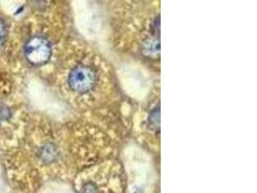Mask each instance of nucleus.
Wrapping results in <instances>:
<instances>
[{
  "mask_svg": "<svg viewBox=\"0 0 257 193\" xmlns=\"http://www.w3.org/2000/svg\"><path fill=\"white\" fill-rule=\"evenodd\" d=\"M25 57L32 65L39 66L47 63L51 56V46L46 38L34 36L25 45Z\"/></svg>",
  "mask_w": 257,
  "mask_h": 193,
  "instance_id": "nucleus-1",
  "label": "nucleus"
},
{
  "mask_svg": "<svg viewBox=\"0 0 257 193\" xmlns=\"http://www.w3.org/2000/svg\"><path fill=\"white\" fill-rule=\"evenodd\" d=\"M159 48H160L159 43L153 40H150L145 44V51H147L150 55L159 52Z\"/></svg>",
  "mask_w": 257,
  "mask_h": 193,
  "instance_id": "nucleus-4",
  "label": "nucleus"
},
{
  "mask_svg": "<svg viewBox=\"0 0 257 193\" xmlns=\"http://www.w3.org/2000/svg\"><path fill=\"white\" fill-rule=\"evenodd\" d=\"M6 37V29H5V25L3 24V22L0 20V47L2 46V44L4 43Z\"/></svg>",
  "mask_w": 257,
  "mask_h": 193,
  "instance_id": "nucleus-5",
  "label": "nucleus"
},
{
  "mask_svg": "<svg viewBox=\"0 0 257 193\" xmlns=\"http://www.w3.org/2000/svg\"><path fill=\"white\" fill-rule=\"evenodd\" d=\"M96 76L94 69L86 65L75 67L70 73V87L78 93H86L90 91L95 84Z\"/></svg>",
  "mask_w": 257,
  "mask_h": 193,
  "instance_id": "nucleus-2",
  "label": "nucleus"
},
{
  "mask_svg": "<svg viewBox=\"0 0 257 193\" xmlns=\"http://www.w3.org/2000/svg\"><path fill=\"white\" fill-rule=\"evenodd\" d=\"M56 156V149L53 145H46L45 147L42 148L41 150V157L43 160L50 162L54 159V157Z\"/></svg>",
  "mask_w": 257,
  "mask_h": 193,
  "instance_id": "nucleus-3",
  "label": "nucleus"
}]
</instances>
